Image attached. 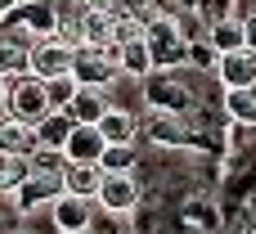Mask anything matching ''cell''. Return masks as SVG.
Returning <instances> with one entry per match:
<instances>
[{"mask_svg": "<svg viewBox=\"0 0 256 234\" xmlns=\"http://www.w3.org/2000/svg\"><path fill=\"white\" fill-rule=\"evenodd\" d=\"M9 113L14 117H22V122H40L45 113H54V104H50V86H45V77H22V81H14V90H9Z\"/></svg>", "mask_w": 256, "mask_h": 234, "instance_id": "1", "label": "cell"}, {"mask_svg": "<svg viewBox=\"0 0 256 234\" xmlns=\"http://www.w3.org/2000/svg\"><path fill=\"white\" fill-rule=\"evenodd\" d=\"M148 50H153L158 68H171V63H180L189 54V41H184L176 18H158V23H148Z\"/></svg>", "mask_w": 256, "mask_h": 234, "instance_id": "2", "label": "cell"}, {"mask_svg": "<svg viewBox=\"0 0 256 234\" xmlns=\"http://www.w3.org/2000/svg\"><path fill=\"white\" fill-rule=\"evenodd\" d=\"M72 59H76V50L72 45H63L54 32L50 36H36V45H32V72L36 77H63V72H72Z\"/></svg>", "mask_w": 256, "mask_h": 234, "instance_id": "3", "label": "cell"}, {"mask_svg": "<svg viewBox=\"0 0 256 234\" xmlns=\"http://www.w3.org/2000/svg\"><path fill=\"white\" fill-rule=\"evenodd\" d=\"M135 203H140L135 176L130 171H108L104 176V189H99V207L112 212V216H122V212H135Z\"/></svg>", "mask_w": 256, "mask_h": 234, "instance_id": "4", "label": "cell"}, {"mask_svg": "<svg viewBox=\"0 0 256 234\" xmlns=\"http://www.w3.org/2000/svg\"><path fill=\"white\" fill-rule=\"evenodd\" d=\"M63 149H68V158H72V162H99V158H104V149H108V135L99 131V122H76Z\"/></svg>", "mask_w": 256, "mask_h": 234, "instance_id": "5", "label": "cell"}, {"mask_svg": "<svg viewBox=\"0 0 256 234\" xmlns=\"http://www.w3.org/2000/svg\"><path fill=\"white\" fill-rule=\"evenodd\" d=\"M68 194V185H63V176H27L22 185H18V207L22 212H36V207H45V203H58Z\"/></svg>", "mask_w": 256, "mask_h": 234, "instance_id": "6", "label": "cell"}, {"mask_svg": "<svg viewBox=\"0 0 256 234\" xmlns=\"http://www.w3.org/2000/svg\"><path fill=\"white\" fill-rule=\"evenodd\" d=\"M0 149H4V153H18V158H32V153L40 149V131H36L32 122H22V117L4 113V117H0Z\"/></svg>", "mask_w": 256, "mask_h": 234, "instance_id": "7", "label": "cell"}, {"mask_svg": "<svg viewBox=\"0 0 256 234\" xmlns=\"http://www.w3.org/2000/svg\"><path fill=\"white\" fill-rule=\"evenodd\" d=\"M72 72H76V81H81V86H108L117 68L108 63V54H104L99 45H76V59H72Z\"/></svg>", "mask_w": 256, "mask_h": 234, "instance_id": "8", "label": "cell"}, {"mask_svg": "<svg viewBox=\"0 0 256 234\" xmlns=\"http://www.w3.org/2000/svg\"><path fill=\"white\" fill-rule=\"evenodd\" d=\"M54 230L58 234H86L90 230V198L63 194V198L54 203Z\"/></svg>", "mask_w": 256, "mask_h": 234, "instance_id": "9", "label": "cell"}, {"mask_svg": "<svg viewBox=\"0 0 256 234\" xmlns=\"http://www.w3.org/2000/svg\"><path fill=\"white\" fill-rule=\"evenodd\" d=\"M216 72H220L225 90H238V86H256V54H252V50H230V54H220Z\"/></svg>", "mask_w": 256, "mask_h": 234, "instance_id": "10", "label": "cell"}, {"mask_svg": "<svg viewBox=\"0 0 256 234\" xmlns=\"http://www.w3.org/2000/svg\"><path fill=\"white\" fill-rule=\"evenodd\" d=\"M104 167L99 162H68V171H63V185H68V194H81V198H99V189H104Z\"/></svg>", "mask_w": 256, "mask_h": 234, "instance_id": "11", "label": "cell"}, {"mask_svg": "<svg viewBox=\"0 0 256 234\" xmlns=\"http://www.w3.org/2000/svg\"><path fill=\"white\" fill-rule=\"evenodd\" d=\"M32 36H0V72L4 77H18V72H32Z\"/></svg>", "mask_w": 256, "mask_h": 234, "instance_id": "12", "label": "cell"}, {"mask_svg": "<svg viewBox=\"0 0 256 234\" xmlns=\"http://www.w3.org/2000/svg\"><path fill=\"white\" fill-rule=\"evenodd\" d=\"M81 32H86V45H108L117 36V14L112 9H86L81 14Z\"/></svg>", "mask_w": 256, "mask_h": 234, "instance_id": "13", "label": "cell"}, {"mask_svg": "<svg viewBox=\"0 0 256 234\" xmlns=\"http://www.w3.org/2000/svg\"><path fill=\"white\" fill-rule=\"evenodd\" d=\"M108 108H112V104L104 99V86H81V90H76V99L68 104V113H72L76 122H99Z\"/></svg>", "mask_w": 256, "mask_h": 234, "instance_id": "14", "label": "cell"}, {"mask_svg": "<svg viewBox=\"0 0 256 234\" xmlns=\"http://www.w3.org/2000/svg\"><path fill=\"white\" fill-rule=\"evenodd\" d=\"M72 126H76V117L68 113V108H54V113H45L40 122H36V131H40V144H68V135H72Z\"/></svg>", "mask_w": 256, "mask_h": 234, "instance_id": "15", "label": "cell"}, {"mask_svg": "<svg viewBox=\"0 0 256 234\" xmlns=\"http://www.w3.org/2000/svg\"><path fill=\"white\" fill-rule=\"evenodd\" d=\"M212 45L220 50V54H230V50H248V32H243V18H220V23H212Z\"/></svg>", "mask_w": 256, "mask_h": 234, "instance_id": "16", "label": "cell"}, {"mask_svg": "<svg viewBox=\"0 0 256 234\" xmlns=\"http://www.w3.org/2000/svg\"><path fill=\"white\" fill-rule=\"evenodd\" d=\"M99 131L108 135V144H135V117L122 113V108H108L99 117Z\"/></svg>", "mask_w": 256, "mask_h": 234, "instance_id": "17", "label": "cell"}, {"mask_svg": "<svg viewBox=\"0 0 256 234\" xmlns=\"http://www.w3.org/2000/svg\"><path fill=\"white\" fill-rule=\"evenodd\" d=\"M27 162H32V176H63L72 158H68V149H58V144H40Z\"/></svg>", "mask_w": 256, "mask_h": 234, "instance_id": "18", "label": "cell"}, {"mask_svg": "<svg viewBox=\"0 0 256 234\" xmlns=\"http://www.w3.org/2000/svg\"><path fill=\"white\" fill-rule=\"evenodd\" d=\"M225 113L238 122V126H256V90L252 86H238L225 95Z\"/></svg>", "mask_w": 256, "mask_h": 234, "instance_id": "19", "label": "cell"}, {"mask_svg": "<svg viewBox=\"0 0 256 234\" xmlns=\"http://www.w3.org/2000/svg\"><path fill=\"white\" fill-rule=\"evenodd\" d=\"M27 176H32V162L0 149V194H18V185H22Z\"/></svg>", "mask_w": 256, "mask_h": 234, "instance_id": "20", "label": "cell"}, {"mask_svg": "<svg viewBox=\"0 0 256 234\" xmlns=\"http://www.w3.org/2000/svg\"><path fill=\"white\" fill-rule=\"evenodd\" d=\"M158 63H153V50H148V36L144 41H130L126 45V54H122V72H130V77H148Z\"/></svg>", "mask_w": 256, "mask_h": 234, "instance_id": "21", "label": "cell"}, {"mask_svg": "<svg viewBox=\"0 0 256 234\" xmlns=\"http://www.w3.org/2000/svg\"><path fill=\"white\" fill-rule=\"evenodd\" d=\"M148 104L153 108H184L189 104V90L184 86H171V81H148Z\"/></svg>", "mask_w": 256, "mask_h": 234, "instance_id": "22", "label": "cell"}, {"mask_svg": "<svg viewBox=\"0 0 256 234\" xmlns=\"http://www.w3.org/2000/svg\"><path fill=\"white\" fill-rule=\"evenodd\" d=\"M45 86H50V104H54V108H68V104L76 99V90H81L76 72H63V77H50Z\"/></svg>", "mask_w": 256, "mask_h": 234, "instance_id": "23", "label": "cell"}, {"mask_svg": "<svg viewBox=\"0 0 256 234\" xmlns=\"http://www.w3.org/2000/svg\"><path fill=\"white\" fill-rule=\"evenodd\" d=\"M99 167L104 171H135V144H108Z\"/></svg>", "mask_w": 256, "mask_h": 234, "instance_id": "24", "label": "cell"}, {"mask_svg": "<svg viewBox=\"0 0 256 234\" xmlns=\"http://www.w3.org/2000/svg\"><path fill=\"white\" fill-rule=\"evenodd\" d=\"M198 9L212 18V23H220V18H230V0H198Z\"/></svg>", "mask_w": 256, "mask_h": 234, "instance_id": "25", "label": "cell"}, {"mask_svg": "<svg viewBox=\"0 0 256 234\" xmlns=\"http://www.w3.org/2000/svg\"><path fill=\"white\" fill-rule=\"evenodd\" d=\"M189 225H194V230H202V225L212 230V225H220V221H216V212H212V207H194V212H189Z\"/></svg>", "mask_w": 256, "mask_h": 234, "instance_id": "26", "label": "cell"}, {"mask_svg": "<svg viewBox=\"0 0 256 234\" xmlns=\"http://www.w3.org/2000/svg\"><path fill=\"white\" fill-rule=\"evenodd\" d=\"M243 32H248V50H256V14L243 18Z\"/></svg>", "mask_w": 256, "mask_h": 234, "instance_id": "27", "label": "cell"}, {"mask_svg": "<svg viewBox=\"0 0 256 234\" xmlns=\"http://www.w3.org/2000/svg\"><path fill=\"white\" fill-rule=\"evenodd\" d=\"M153 135H158V140H176L180 131H176V126H166V122H153Z\"/></svg>", "mask_w": 256, "mask_h": 234, "instance_id": "28", "label": "cell"}, {"mask_svg": "<svg viewBox=\"0 0 256 234\" xmlns=\"http://www.w3.org/2000/svg\"><path fill=\"white\" fill-rule=\"evenodd\" d=\"M14 5H22V0H0V18H9V14H14Z\"/></svg>", "mask_w": 256, "mask_h": 234, "instance_id": "29", "label": "cell"}, {"mask_svg": "<svg viewBox=\"0 0 256 234\" xmlns=\"http://www.w3.org/2000/svg\"><path fill=\"white\" fill-rule=\"evenodd\" d=\"M0 90H4V72H0Z\"/></svg>", "mask_w": 256, "mask_h": 234, "instance_id": "30", "label": "cell"}, {"mask_svg": "<svg viewBox=\"0 0 256 234\" xmlns=\"http://www.w3.org/2000/svg\"><path fill=\"white\" fill-rule=\"evenodd\" d=\"M248 234H256V225H252V230H248Z\"/></svg>", "mask_w": 256, "mask_h": 234, "instance_id": "31", "label": "cell"}]
</instances>
